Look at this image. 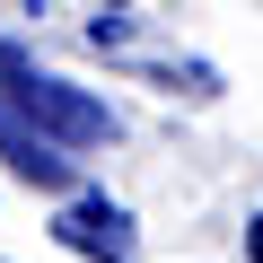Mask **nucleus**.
<instances>
[{
  "label": "nucleus",
  "mask_w": 263,
  "mask_h": 263,
  "mask_svg": "<svg viewBox=\"0 0 263 263\" xmlns=\"http://www.w3.org/2000/svg\"><path fill=\"white\" fill-rule=\"evenodd\" d=\"M0 114H9V123H27L35 141H53L62 158H70V149H105V141H114L105 97H88V88H70V79L35 70L18 44H0Z\"/></svg>",
  "instance_id": "f257e3e1"
},
{
  "label": "nucleus",
  "mask_w": 263,
  "mask_h": 263,
  "mask_svg": "<svg viewBox=\"0 0 263 263\" xmlns=\"http://www.w3.org/2000/svg\"><path fill=\"white\" fill-rule=\"evenodd\" d=\"M53 237H62L70 254H88V263H141L132 211H123V202H105V193H70V202H62V219H53Z\"/></svg>",
  "instance_id": "f03ea898"
},
{
  "label": "nucleus",
  "mask_w": 263,
  "mask_h": 263,
  "mask_svg": "<svg viewBox=\"0 0 263 263\" xmlns=\"http://www.w3.org/2000/svg\"><path fill=\"white\" fill-rule=\"evenodd\" d=\"M0 167H9L18 184H35V193H70V184H79V167H70L53 141H35L27 123H9V114H0Z\"/></svg>",
  "instance_id": "7ed1b4c3"
},
{
  "label": "nucleus",
  "mask_w": 263,
  "mask_h": 263,
  "mask_svg": "<svg viewBox=\"0 0 263 263\" xmlns=\"http://www.w3.org/2000/svg\"><path fill=\"white\" fill-rule=\"evenodd\" d=\"M246 254H254V263H263V219H254V228H246Z\"/></svg>",
  "instance_id": "20e7f679"
}]
</instances>
